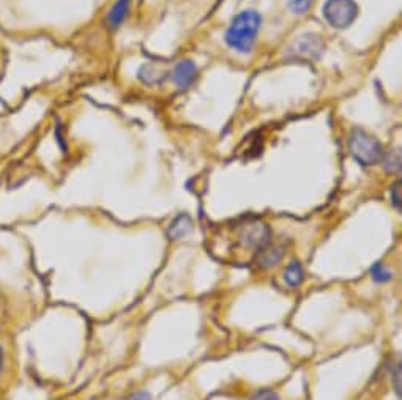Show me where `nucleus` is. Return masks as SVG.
Returning a JSON list of instances; mask_svg holds the SVG:
<instances>
[{"label": "nucleus", "instance_id": "19", "mask_svg": "<svg viewBox=\"0 0 402 400\" xmlns=\"http://www.w3.org/2000/svg\"><path fill=\"white\" fill-rule=\"evenodd\" d=\"M3 361H5V352H3V348L0 347V374H2V369H3Z\"/></svg>", "mask_w": 402, "mask_h": 400}, {"label": "nucleus", "instance_id": "12", "mask_svg": "<svg viewBox=\"0 0 402 400\" xmlns=\"http://www.w3.org/2000/svg\"><path fill=\"white\" fill-rule=\"evenodd\" d=\"M383 169L388 173H401V150L396 149L383 158Z\"/></svg>", "mask_w": 402, "mask_h": 400}, {"label": "nucleus", "instance_id": "6", "mask_svg": "<svg viewBox=\"0 0 402 400\" xmlns=\"http://www.w3.org/2000/svg\"><path fill=\"white\" fill-rule=\"evenodd\" d=\"M198 77V68L191 60H182L174 71H172V79H174L175 86L178 88L191 87Z\"/></svg>", "mask_w": 402, "mask_h": 400}, {"label": "nucleus", "instance_id": "8", "mask_svg": "<svg viewBox=\"0 0 402 400\" xmlns=\"http://www.w3.org/2000/svg\"><path fill=\"white\" fill-rule=\"evenodd\" d=\"M284 256V251L281 246H270V245H265L264 247H260L259 252H258V263L260 265L262 268H271L275 267V265L281 260Z\"/></svg>", "mask_w": 402, "mask_h": 400}, {"label": "nucleus", "instance_id": "15", "mask_svg": "<svg viewBox=\"0 0 402 400\" xmlns=\"http://www.w3.org/2000/svg\"><path fill=\"white\" fill-rule=\"evenodd\" d=\"M392 204L398 211L402 210V184H401V182L392 186Z\"/></svg>", "mask_w": 402, "mask_h": 400}, {"label": "nucleus", "instance_id": "17", "mask_svg": "<svg viewBox=\"0 0 402 400\" xmlns=\"http://www.w3.org/2000/svg\"><path fill=\"white\" fill-rule=\"evenodd\" d=\"M393 388L396 394H398V397H401V364H396V369H394V375H393Z\"/></svg>", "mask_w": 402, "mask_h": 400}, {"label": "nucleus", "instance_id": "11", "mask_svg": "<svg viewBox=\"0 0 402 400\" xmlns=\"http://www.w3.org/2000/svg\"><path fill=\"white\" fill-rule=\"evenodd\" d=\"M284 283H286L289 287H298L301 284V280H303V268H301V265L298 262H292L286 268V272H284Z\"/></svg>", "mask_w": 402, "mask_h": 400}, {"label": "nucleus", "instance_id": "9", "mask_svg": "<svg viewBox=\"0 0 402 400\" xmlns=\"http://www.w3.org/2000/svg\"><path fill=\"white\" fill-rule=\"evenodd\" d=\"M167 73L160 70L156 65L152 64H147V65H142L141 70H139V79L144 84H147V86H156V84H161L166 79Z\"/></svg>", "mask_w": 402, "mask_h": 400}, {"label": "nucleus", "instance_id": "14", "mask_svg": "<svg viewBox=\"0 0 402 400\" xmlns=\"http://www.w3.org/2000/svg\"><path fill=\"white\" fill-rule=\"evenodd\" d=\"M289 8L295 15H303L311 8V0H289Z\"/></svg>", "mask_w": 402, "mask_h": 400}, {"label": "nucleus", "instance_id": "18", "mask_svg": "<svg viewBox=\"0 0 402 400\" xmlns=\"http://www.w3.org/2000/svg\"><path fill=\"white\" fill-rule=\"evenodd\" d=\"M126 400H152V396H150L149 392H136L128 397Z\"/></svg>", "mask_w": 402, "mask_h": 400}, {"label": "nucleus", "instance_id": "7", "mask_svg": "<svg viewBox=\"0 0 402 400\" xmlns=\"http://www.w3.org/2000/svg\"><path fill=\"white\" fill-rule=\"evenodd\" d=\"M193 230V221L186 213L178 215L174 221L171 222L169 229H167V236L171 240H180L183 236H186Z\"/></svg>", "mask_w": 402, "mask_h": 400}, {"label": "nucleus", "instance_id": "2", "mask_svg": "<svg viewBox=\"0 0 402 400\" xmlns=\"http://www.w3.org/2000/svg\"><path fill=\"white\" fill-rule=\"evenodd\" d=\"M352 156L363 166H374L382 160V144L361 128H354L349 136Z\"/></svg>", "mask_w": 402, "mask_h": 400}, {"label": "nucleus", "instance_id": "13", "mask_svg": "<svg viewBox=\"0 0 402 400\" xmlns=\"http://www.w3.org/2000/svg\"><path fill=\"white\" fill-rule=\"evenodd\" d=\"M371 276H372V279L376 280V283H379V284L388 283V280L392 279V273H390L382 263L374 265L372 269H371Z\"/></svg>", "mask_w": 402, "mask_h": 400}, {"label": "nucleus", "instance_id": "3", "mask_svg": "<svg viewBox=\"0 0 402 400\" xmlns=\"http://www.w3.org/2000/svg\"><path fill=\"white\" fill-rule=\"evenodd\" d=\"M323 16L334 29H347L358 16V5L355 0H327Z\"/></svg>", "mask_w": 402, "mask_h": 400}, {"label": "nucleus", "instance_id": "1", "mask_svg": "<svg viewBox=\"0 0 402 400\" xmlns=\"http://www.w3.org/2000/svg\"><path fill=\"white\" fill-rule=\"evenodd\" d=\"M260 22L262 19L258 11L247 10L240 13L232 21L231 27L226 32L227 46L236 49L237 53H251L254 48L256 37H258V32L260 29Z\"/></svg>", "mask_w": 402, "mask_h": 400}, {"label": "nucleus", "instance_id": "4", "mask_svg": "<svg viewBox=\"0 0 402 400\" xmlns=\"http://www.w3.org/2000/svg\"><path fill=\"white\" fill-rule=\"evenodd\" d=\"M325 50L323 39L316 33H305L290 44L287 49V57L297 60H311L316 61L322 57Z\"/></svg>", "mask_w": 402, "mask_h": 400}, {"label": "nucleus", "instance_id": "10", "mask_svg": "<svg viewBox=\"0 0 402 400\" xmlns=\"http://www.w3.org/2000/svg\"><path fill=\"white\" fill-rule=\"evenodd\" d=\"M128 10H130V0H117L108 16V24L111 29H117L125 21Z\"/></svg>", "mask_w": 402, "mask_h": 400}, {"label": "nucleus", "instance_id": "16", "mask_svg": "<svg viewBox=\"0 0 402 400\" xmlns=\"http://www.w3.org/2000/svg\"><path fill=\"white\" fill-rule=\"evenodd\" d=\"M251 400H281V399H279V396L275 391L262 390V391H259L258 394H256V396Z\"/></svg>", "mask_w": 402, "mask_h": 400}, {"label": "nucleus", "instance_id": "5", "mask_svg": "<svg viewBox=\"0 0 402 400\" xmlns=\"http://www.w3.org/2000/svg\"><path fill=\"white\" fill-rule=\"evenodd\" d=\"M240 238H242L243 246L254 247V249L259 251L260 247L268 245V240H270V229H268V225L259 221L243 224L242 232H240Z\"/></svg>", "mask_w": 402, "mask_h": 400}]
</instances>
